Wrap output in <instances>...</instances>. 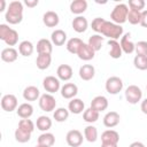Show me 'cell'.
I'll return each instance as SVG.
<instances>
[{
	"mask_svg": "<svg viewBox=\"0 0 147 147\" xmlns=\"http://www.w3.org/2000/svg\"><path fill=\"white\" fill-rule=\"evenodd\" d=\"M101 34L108 37L110 40H117L123 36V28L119 24H116L110 21H106L101 29Z\"/></svg>",
	"mask_w": 147,
	"mask_h": 147,
	"instance_id": "obj_1",
	"label": "cell"
},
{
	"mask_svg": "<svg viewBox=\"0 0 147 147\" xmlns=\"http://www.w3.org/2000/svg\"><path fill=\"white\" fill-rule=\"evenodd\" d=\"M129 6L125 3H117L114 9L110 13V18L111 22L116 24H123L127 21V14H129Z\"/></svg>",
	"mask_w": 147,
	"mask_h": 147,
	"instance_id": "obj_2",
	"label": "cell"
},
{
	"mask_svg": "<svg viewBox=\"0 0 147 147\" xmlns=\"http://www.w3.org/2000/svg\"><path fill=\"white\" fill-rule=\"evenodd\" d=\"M142 98L141 88L137 85H129L125 90V99L129 103L136 105L138 103Z\"/></svg>",
	"mask_w": 147,
	"mask_h": 147,
	"instance_id": "obj_3",
	"label": "cell"
},
{
	"mask_svg": "<svg viewBox=\"0 0 147 147\" xmlns=\"http://www.w3.org/2000/svg\"><path fill=\"white\" fill-rule=\"evenodd\" d=\"M105 87L109 94H117L123 90V80L117 76H111L106 80Z\"/></svg>",
	"mask_w": 147,
	"mask_h": 147,
	"instance_id": "obj_4",
	"label": "cell"
},
{
	"mask_svg": "<svg viewBox=\"0 0 147 147\" xmlns=\"http://www.w3.org/2000/svg\"><path fill=\"white\" fill-rule=\"evenodd\" d=\"M39 107L41 110H44L46 113L53 111L56 108V100L52 94L45 93V94L40 95V98H39Z\"/></svg>",
	"mask_w": 147,
	"mask_h": 147,
	"instance_id": "obj_5",
	"label": "cell"
},
{
	"mask_svg": "<svg viewBox=\"0 0 147 147\" xmlns=\"http://www.w3.org/2000/svg\"><path fill=\"white\" fill-rule=\"evenodd\" d=\"M42 86L46 90V92L49 94L56 93L59 90H61L60 79L57 77H54V76H46L42 80Z\"/></svg>",
	"mask_w": 147,
	"mask_h": 147,
	"instance_id": "obj_6",
	"label": "cell"
},
{
	"mask_svg": "<svg viewBox=\"0 0 147 147\" xmlns=\"http://www.w3.org/2000/svg\"><path fill=\"white\" fill-rule=\"evenodd\" d=\"M84 137L79 130H70L65 136V141L70 147H79L83 144Z\"/></svg>",
	"mask_w": 147,
	"mask_h": 147,
	"instance_id": "obj_7",
	"label": "cell"
},
{
	"mask_svg": "<svg viewBox=\"0 0 147 147\" xmlns=\"http://www.w3.org/2000/svg\"><path fill=\"white\" fill-rule=\"evenodd\" d=\"M18 107V101L17 98L14 94H5L1 99V108L5 111H14Z\"/></svg>",
	"mask_w": 147,
	"mask_h": 147,
	"instance_id": "obj_8",
	"label": "cell"
},
{
	"mask_svg": "<svg viewBox=\"0 0 147 147\" xmlns=\"http://www.w3.org/2000/svg\"><path fill=\"white\" fill-rule=\"evenodd\" d=\"M119 45L122 47L123 53H125V54H131L136 51V44L131 40V33L130 32H126L125 34L122 36Z\"/></svg>",
	"mask_w": 147,
	"mask_h": 147,
	"instance_id": "obj_9",
	"label": "cell"
},
{
	"mask_svg": "<svg viewBox=\"0 0 147 147\" xmlns=\"http://www.w3.org/2000/svg\"><path fill=\"white\" fill-rule=\"evenodd\" d=\"M61 95L64 99H74L78 93V86L74 83H65L63 86H61Z\"/></svg>",
	"mask_w": 147,
	"mask_h": 147,
	"instance_id": "obj_10",
	"label": "cell"
},
{
	"mask_svg": "<svg viewBox=\"0 0 147 147\" xmlns=\"http://www.w3.org/2000/svg\"><path fill=\"white\" fill-rule=\"evenodd\" d=\"M59 22H60V17L57 13L53 10H48L42 15V23L47 28H55L59 24Z\"/></svg>",
	"mask_w": 147,
	"mask_h": 147,
	"instance_id": "obj_11",
	"label": "cell"
},
{
	"mask_svg": "<svg viewBox=\"0 0 147 147\" xmlns=\"http://www.w3.org/2000/svg\"><path fill=\"white\" fill-rule=\"evenodd\" d=\"M119 121H121V116L117 111H108L105 117H103V125L106 127H115L116 125L119 124Z\"/></svg>",
	"mask_w": 147,
	"mask_h": 147,
	"instance_id": "obj_12",
	"label": "cell"
},
{
	"mask_svg": "<svg viewBox=\"0 0 147 147\" xmlns=\"http://www.w3.org/2000/svg\"><path fill=\"white\" fill-rule=\"evenodd\" d=\"M91 108L101 113L108 108V99L103 95H96L91 101Z\"/></svg>",
	"mask_w": 147,
	"mask_h": 147,
	"instance_id": "obj_13",
	"label": "cell"
},
{
	"mask_svg": "<svg viewBox=\"0 0 147 147\" xmlns=\"http://www.w3.org/2000/svg\"><path fill=\"white\" fill-rule=\"evenodd\" d=\"M68 110L72 114H82L85 111V103L82 99H78V98H74L69 101L68 103Z\"/></svg>",
	"mask_w": 147,
	"mask_h": 147,
	"instance_id": "obj_14",
	"label": "cell"
},
{
	"mask_svg": "<svg viewBox=\"0 0 147 147\" xmlns=\"http://www.w3.org/2000/svg\"><path fill=\"white\" fill-rule=\"evenodd\" d=\"M71 25H72V29H74L76 32L83 33V32H85V31L87 30V28H88V22H87L86 17L79 15V16H77V17H75V18L72 20Z\"/></svg>",
	"mask_w": 147,
	"mask_h": 147,
	"instance_id": "obj_15",
	"label": "cell"
},
{
	"mask_svg": "<svg viewBox=\"0 0 147 147\" xmlns=\"http://www.w3.org/2000/svg\"><path fill=\"white\" fill-rule=\"evenodd\" d=\"M79 77L83 80H91L95 76V68L92 64H83L79 68Z\"/></svg>",
	"mask_w": 147,
	"mask_h": 147,
	"instance_id": "obj_16",
	"label": "cell"
},
{
	"mask_svg": "<svg viewBox=\"0 0 147 147\" xmlns=\"http://www.w3.org/2000/svg\"><path fill=\"white\" fill-rule=\"evenodd\" d=\"M72 74H74L72 68L69 64H61L57 67L56 75H57V78L60 80H63V82L69 80L72 77Z\"/></svg>",
	"mask_w": 147,
	"mask_h": 147,
	"instance_id": "obj_17",
	"label": "cell"
},
{
	"mask_svg": "<svg viewBox=\"0 0 147 147\" xmlns=\"http://www.w3.org/2000/svg\"><path fill=\"white\" fill-rule=\"evenodd\" d=\"M94 54H95V52L88 46V44H85V42H83V45L79 47L78 53H77L78 57L80 60H83V61H90V60H92L94 57Z\"/></svg>",
	"mask_w": 147,
	"mask_h": 147,
	"instance_id": "obj_18",
	"label": "cell"
},
{
	"mask_svg": "<svg viewBox=\"0 0 147 147\" xmlns=\"http://www.w3.org/2000/svg\"><path fill=\"white\" fill-rule=\"evenodd\" d=\"M18 57V52L14 47H7L1 51V60L7 63L15 62Z\"/></svg>",
	"mask_w": 147,
	"mask_h": 147,
	"instance_id": "obj_19",
	"label": "cell"
},
{
	"mask_svg": "<svg viewBox=\"0 0 147 147\" xmlns=\"http://www.w3.org/2000/svg\"><path fill=\"white\" fill-rule=\"evenodd\" d=\"M101 141L106 144H118L119 141V134L115 130H106L101 134Z\"/></svg>",
	"mask_w": 147,
	"mask_h": 147,
	"instance_id": "obj_20",
	"label": "cell"
},
{
	"mask_svg": "<svg viewBox=\"0 0 147 147\" xmlns=\"http://www.w3.org/2000/svg\"><path fill=\"white\" fill-rule=\"evenodd\" d=\"M51 41L55 46H62L67 41V33L61 29H56L51 34Z\"/></svg>",
	"mask_w": 147,
	"mask_h": 147,
	"instance_id": "obj_21",
	"label": "cell"
},
{
	"mask_svg": "<svg viewBox=\"0 0 147 147\" xmlns=\"http://www.w3.org/2000/svg\"><path fill=\"white\" fill-rule=\"evenodd\" d=\"M23 98L26 101H36L37 99L40 98L39 88L37 86H33V85L26 86L24 88V91H23Z\"/></svg>",
	"mask_w": 147,
	"mask_h": 147,
	"instance_id": "obj_22",
	"label": "cell"
},
{
	"mask_svg": "<svg viewBox=\"0 0 147 147\" xmlns=\"http://www.w3.org/2000/svg\"><path fill=\"white\" fill-rule=\"evenodd\" d=\"M16 113H17V116H20L22 119H25V118H30L33 114V107L31 103L29 102H24V103H21L17 109H16Z\"/></svg>",
	"mask_w": 147,
	"mask_h": 147,
	"instance_id": "obj_23",
	"label": "cell"
},
{
	"mask_svg": "<svg viewBox=\"0 0 147 147\" xmlns=\"http://www.w3.org/2000/svg\"><path fill=\"white\" fill-rule=\"evenodd\" d=\"M37 52H38V54H52L53 42L46 38L40 39L37 42Z\"/></svg>",
	"mask_w": 147,
	"mask_h": 147,
	"instance_id": "obj_24",
	"label": "cell"
},
{
	"mask_svg": "<svg viewBox=\"0 0 147 147\" xmlns=\"http://www.w3.org/2000/svg\"><path fill=\"white\" fill-rule=\"evenodd\" d=\"M87 9V1L86 0H74L70 3V11L76 15L83 14Z\"/></svg>",
	"mask_w": 147,
	"mask_h": 147,
	"instance_id": "obj_25",
	"label": "cell"
},
{
	"mask_svg": "<svg viewBox=\"0 0 147 147\" xmlns=\"http://www.w3.org/2000/svg\"><path fill=\"white\" fill-rule=\"evenodd\" d=\"M108 46H109V55L113 59H119L123 54L122 47L118 42V40H108Z\"/></svg>",
	"mask_w": 147,
	"mask_h": 147,
	"instance_id": "obj_26",
	"label": "cell"
},
{
	"mask_svg": "<svg viewBox=\"0 0 147 147\" xmlns=\"http://www.w3.org/2000/svg\"><path fill=\"white\" fill-rule=\"evenodd\" d=\"M52 63V55L51 54H38L36 64L39 70H45L48 69Z\"/></svg>",
	"mask_w": 147,
	"mask_h": 147,
	"instance_id": "obj_27",
	"label": "cell"
},
{
	"mask_svg": "<svg viewBox=\"0 0 147 147\" xmlns=\"http://www.w3.org/2000/svg\"><path fill=\"white\" fill-rule=\"evenodd\" d=\"M103 40H105V37H102V36L99 34V33H95V34H93V36H91V37L88 38L87 44H88V46H90L94 52H98V51L101 49Z\"/></svg>",
	"mask_w": 147,
	"mask_h": 147,
	"instance_id": "obj_28",
	"label": "cell"
},
{
	"mask_svg": "<svg viewBox=\"0 0 147 147\" xmlns=\"http://www.w3.org/2000/svg\"><path fill=\"white\" fill-rule=\"evenodd\" d=\"M36 126L38 130L42 131V132H47L51 127H52V119L48 117V116H39L37 118V122H36Z\"/></svg>",
	"mask_w": 147,
	"mask_h": 147,
	"instance_id": "obj_29",
	"label": "cell"
},
{
	"mask_svg": "<svg viewBox=\"0 0 147 147\" xmlns=\"http://www.w3.org/2000/svg\"><path fill=\"white\" fill-rule=\"evenodd\" d=\"M34 51V46L29 40H23L18 45V53L22 56H30Z\"/></svg>",
	"mask_w": 147,
	"mask_h": 147,
	"instance_id": "obj_30",
	"label": "cell"
},
{
	"mask_svg": "<svg viewBox=\"0 0 147 147\" xmlns=\"http://www.w3.org/2000/svg\"><path fill=\"white\" fill-rule=\"evenodd\" d=\"M83 42L84 41L80 38H77V37H74V38L69 39L67 41V46H65L67 47V51L69 53H71V54H77L78 53V49L83 45Z\"/></svg>",
	"mask_w": 147,
	"mask_h": 147,
	"instance_id": "obj_31",
	"label": "cell"
},
{
	"mask_svg": "<svg viewBox=\"0 0 147 147\" xmlns=\"http://www.w3.org/2000/svg\"><path fill=\"white\" fill-rule=\"evenodd\" d=\"M84 138L88 142H95L98 140V129L93 125H87L84 129Z\"/></svg>",
	"mask_w": 147,
	"mask_h": 147,
	"instance_id": "obj_32",
	"label": "cell"
},
{
	"mask_svg": "<svg viewBox=\"0 0 147 147\" xmlns=\"http://www.w3.org/2000/svg\"><path fill=\"white\" fill-rule=\"evenodd\" d=\"M38 144L44 145V146H49L52 147L55 144V137L51 132H44L38 137Z\"/></svg>",
	"mask_w": 147,
	"mask_h": 147,
	"instance_id": "obj_33",
	"label": "cell"
},
{
	"mask_svg": "<svg viewBox=\"0 0 147 147\" xmlns=\"http://www.w3.org/2000/svg\"><path fill=\"white\" fill-rule=\"evenodd\" d=\"M99 115H100L99 111H96L90 107V108L85 109V111L83 113V119L87 123H94L99 119Z\"/></svg>",
	"mask_w": 147,
	"mask_h": 147,
	"instance_id": "obj_34",
	"label": "cell"
},
{
	"mask_svg": "<svg viewBox=\"0 0 147 147\" xmlns=\"http://www.w3.org/2000/svg\"><path fill=\"white\" fill-rule=\"evenodd\" d=\"M69 110L67 108H63V107H60V108H56L54 114H53V117L56 122L59 123H62V122H65L69 117Z\"/></svg>",
	"mask_w": 147,
	"mask_h": 147,
	"instance_id": "obj_35",
	"label": "cell"
},
{
	"mask_svg": "<svg viewBox=\"0 0 147 147\" xmlns=\"http://www.w3.org/2000/svg\"><path fill=\"white\" fill-rule=\"evenodd\" d=\"M133 64L138 70H147V56L136 55L133 59Z\"/></svg>",
	"mask_w": 147,
	"mask_h": 147,
	"instance_id": "obj_36",
	"label": "cell"
},
{
	"mask_svg": "<svg viewBox=\"0 0 147 147\" xmlns=\"http://www.w3.org/2000/svg\"><path fill=\"white\" fill-rule=\"evenodd\" d=\"M140 20H141V11L134 10V9H130V10H129L127 21H129L130 24H132V25L140 24Z\"/></svg>",
	"mask_w": 147,
	"mask_h": 147,
	"instance_id": "obj_37",
	"label": "cell"
},
{
	"mask_svg": "<svg viewBox=\"0 0 147 147\" xmlns=\"http://www.w3.org/2000/svg\"><path fill=\"white\" fill-rule=\"evenodd\" d=\"M18 129L25 131V132H29V133H32L33 130H34V123L29 119V118H25V119H21L18 122Z\"/></svg>",
	"mask_w": 147,
	"mask_h": 147,
	"instance_id": "obj_38",
	"label": "cell"
},
{
	"mask_svg": "<svg viewBox=\"0 0 147 147\" xmlns=\"http://www.w3.org/2000/svg\"><path fill=\"white\" fill-rule=\"evenodd\" d=\"M15 139H16V141H18V142H21V144H24V142H28L30 139H31V133H29V132H25V131H23V130H21V129H16L15 130Z\"/></svg>",
	"mask_w": 147,
	"mask_h": 147,
	"instance_id": "obj_39",
	"label": "cell"
},
{
	"mask_svg": "<svg viewBox=\"0 0 147 147\" xmlns=\"http://www.w3.org/2000/svg\"><path fill=\"white\" fill-rule=\"evenodd\" d=\"M7 11L13 14H23V3L21 1H11L8 5Z\"/></svg>",
	"mask_w": 147,
	"mask_h": 147,
	"instance_id": "obj_40",
	"label": "cell"
},
{
	"mask_svg": "<svg viewBox=\"0 0 147 147\" xmlns=\"http://www.w3.org/2000/svg\"><path fill=\"white\" fill-rule=\"evenodd\" d=\"M5 18L9 24H18L22 22L23 20V14H13V13H8L6 11L5 14Z\"/></svg>",
	"mask_w": 147,
	"mask_h": 147,
	"instance_id": "obj_41",
	"label": "cell"
},
{
	"mask_svg": "<svg viewBox=\"0 0 147 147\" xmlns=\"http://www.w3.org/2000/svg\"><path fill=\"white\" fill-rule=\"evenodd\" d=\"M8 46H15L16 44H17V41H18V33H17V31L16 30H14V29H11L10 30V32L8 33V36L5 38V40H3Z\"/></svg>",
	"mask_w": 147,
	"mask_h": 147,
	"instance_id": "obj_42",
	"label": "cell"
},
{
	"mask_svg": "<svg viewBox=\"0 0 147 147\" xmlns=\"http://www.w3.org/2000/svg\"><path fill=\"white\" fill-rule=\"evenodd\" d=\"M105 22H106L105 18H102V17H95V18L92 21V23H91L92 30L95 31L96 33H101V29H102Z\"/></svg>",
	"mask_w": 147,
	"mask_h": 147,
	"instance_id": "obj_43",
	"label": "cell"
},
{
	"mask_svg": "<svg viewBox=\"0 0 147 147\" xmlns=\"http://www.w3.org/2000/svg\"><path fill=\"white\" fill-rule=\"evenodd\" d=\"M136 54L137 55H146L147 56V41L140 40L136 44Z\"/></svg>",
	"mask_w": 147,
	"mask_h": 147,
	"instance_id": "obj_44",
	"label": "cell"
},
{
	"mask_svg": "<svg viewBox=\"0 0 147 147\" xmlns=\"http://www.w3.org/2000/svg\"><path fill=\"white\" fill-rule=\"evenodd\" d=\"M145 5H146V2L144 0H129V7H130V9L142 11V9L145 8Z\"/></svg>",
	"mask_w": 147,
	"mask_h": 147,
	"instance_id": "obj_45",
	"label": "cell"
},
{
	"mask_svg": "<svg viewBox=\"0 0 147 147\" xmlns=\"http://www.w3.org/2000/svg\"><path fill=\"white\" fill-rule=\"evenodd\" d=\"M10 30H11V28H9L7 24H0V39L5 40V38L10 32Z\"/></svg>",
	"mask_w": 147,
	"mask_h": 147,
	"instance_id": "obj_46",
	"label": "cell"
},
{
	"mask_svg": "<svg viewBox=\"0 0 147 147\" xmlns=\"http://www.w3.org/2000/svg\"><path fill=\"white\" fill-rule=\"evenodd\" d=\"M140 25L144 28H147V9L141 11V20H140Z\"/></svg>",
	"mask_w": 147,
	"mask_h": 147,
	"instance_id": "obj_47",
	"label": "cell"
},
{
	"mask_svg": "<svg viewBox=\"0 0 147 147\" xmlns=\"http://www.w3.org/2000/svg\"><path fill=\"white\" fill-rule=\"evenodd\" d=\"M38 3H39L38 0H25V1H24V5H26L28 7H31V8H32V7H36Z\"/></svg>",
	"mask_w": 147,
	"mask_h": 147,
	"instance_id": "obj_48",
	"label": "cell"
},
{
	"mask_svg": "<svg viewBox=\"0 0 147 147\" xmlns=\"http://www.w3.org/2000/svg\"><path fill=\"white\" fill-rule=\"evenodd\" d=\"M140 109H141V111H142L145 115H147V98H146L144 101H141Z\"/></svg>",
	"mask_w": 147,
	"mask_h": 147,
	"instance_id": "obj_49",
	"label": "cell"
},
{
	"mask_svg": "<svg viewBox=\"0 0 147 147\" xmlns=\"http://www.w3.org/2000/svg\"><path fill=\"white\" fill-rule=\"evenodd\" d=\"M129 147H146V146L140 141H133Z\"/></svg>",
	"mask_w": 147,
	"mask_h": 147,
	"instance_id": "obj_50",
	"label": "cell"
},
{
	"mask_svg": "<svg viewBox=\"0 0 147 147\" xmlns=\"http://www.w3.org/2000/svg\"><path fill=\"white\" fill-rule=\"evenodd\" d=\"M101 147H118V144H106V142H102Z\"/></svg>",
	"mask_w": 147,
	"mask_h": 147,
	"instance_id": "obj_51",
	"label": "cell"
},
{
	"mask_svg": "<svg viewBox=\"0 0 147 147\" xmlns=\"http://www.w3.org/2000/svg\"><path fill=\"white\" fill-rule=\"evenodd\" d=\"M0 3H1L0 11H3V10H5V8H6V1H5V0H0Z\"/></svg>",
	"mask_w": 147,
	"mask_h": 147,
	"instance_id": "obj_52",
	"label": "cell"
},
{
	"mask_svg": "<svg viewBox=\"0 0 147 147\" xmlns=\"http://www.w3.org/2000/svg\"><path fill=\"white\" fill-rule=\"evenodd\" d=\"M36 147H49V146H44V145H39V144H37Z\"/></svg>",
	"mask_w": 147,
	"mask_h": 147,
	"instance_id": "obj_53",
	"label": "cell"
},
{
	"mask_svg": "<svg viewBox=\"0 0 147 147\" xmlns=\"http://www.w3.org/2000/svg\"><path fill=\"white\" fill-rule=\"evenodd\" d=\"M146 90H147V86H146Z\"/></svg>",
	"mask_w": 147,
	"mask_h": 147,
	"instance_id": "obj_54",
	"label": "cell"
}]
</instances>
